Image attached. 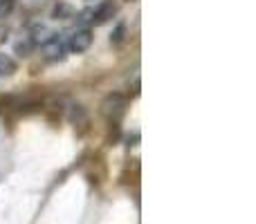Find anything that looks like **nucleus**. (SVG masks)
I'll return each mask as SVG.
<instances>
[{
    "label": "nucleus",
    "instance_id": "11",
    "mask_svg": "<svg viewBox=\"0 0 256 224\" xmlns=\"http://www.w3.org/2000/svg\"><path fill=\"white\" fill-rule=\"evenodd\" d=\"M76 20H79V25H88V22H92V9H86V11H81L79 16H76Z\"/></svg>",
    "mask_w": 256,
    "mask_h": 224
},
{
    "label": "nucleus",
    "instance_id": "2",
    "mask_svg": "<svg viewBox=\"0 0 256 224\" xmlns=\"http://www.w3.org/2000/svg\"><path fill=\"white\" fill-rule=\"evenodd\" d=\"M63 56H66V40L58 34H52L43 43V58L50 63H56V61H63Z\"/></svg>",
    "mask_w": 256,
    "mask_h": 224
},
{
    "label": "nucleus",
    "instance_id": "3",
    "mask_svg": "<svg viewBox=\"0 0 256 224\" xmlns=\"http://www.w3.org/2000/svg\"><path fill=\"white\" fill-rule=\"evenodd\" d=\"M90 45H92V31H90L88 27H79V29H74L72 36H70V40H68V47H70L74 54L88 52Z\"/></svg>",
    "mask_w": 256,
    "mask_h": 224
},
{
    "label": "nucleus",
    "instance_id": "12",
    "mask_svg": "<svg viewBox=\"0 0 256 224\" xmlns=\"http://www.w3.org/2000/svg\"><path fill=\"white\" fill-rule=\"evenodd\" d=\"M14 7V0H0V18H4Z\"/></svg>",
    "mask_w": 256,
    "mask_h": 224
},
{
    "label": "nucleus",
    "instance_id": "10",
    "mask_svg": "<svg viewBox=\"0 0 256 224\" xmlns=\"http://www.w3.org/2000/svg\"><path fill=\"white\" fill-rule=\"evenodd\" d=\"M70 11H72V9H70V4H66V2H58L56 7H54V13H52V16L58 20V18H68V16H70Z\"/></svg>",
    "mask_w": 256,
    "mask_h": 224
},
{
    "label": "nucleus",
    "instance_id": "7",
    "mask_svg": "<svg viewBox=\"0 0 256 224\" xmlns=\"http://www.w3.org/2000/svg\"><path fill=\"white\" fill-rule=\"evenodd\" d=\"M34 47H36V45L30 40V36H25V38H20L16 45H14V52H16L18 56H30Z\"/></svg>",
    "mask_w": 256,
    "mask_h": 224
},
{
    "label": "nucleus",
    "instance_id": "8",
    "mask_svg": "<svg viewBox=\"0 0 256 224\" xmlns=\"http://www.w3.org/2000/svg\"><path fill=\"white\" fill-rule=\"evenodd\" d=\"M50 36H52V34H50V31L45 29L43 25H40V27H34V31H32V36H30V40H32L34 45H38V43H45Z\"/></svg>",
    "mask_w": 256,
    "mask_h": 224
},
{
    "label": "nucleus",
    "instance_id": "5",
    "mask_svg": "<svg viewBox=\"0 0 256 224\" xmlns=\"http://www.w3.org/2000/svg\"><path fill=\"white\" fill-rule=\"evenodd\" d=\"M70 123L74 128L76 126H86V123H88V112H86L84 106H79V103H76V106L70 108Z\"/></svg>",
    "mask_w": 256,
    "mask_h": 224
},
{
    "label": "nucleus",
    "instance_id": "13",
    "mask_svg": "<svg viewBox=\"0 0 256 224\" xmlns=\"http://www.w3.org/2000/svg\"><path fill=\"white\" fill-rule=\"evenodd\" d=\"M7 34H9V29L4 25H0V43H4V38H7Z\"/></svg>",
    "mask_w": 256,
    "mask_h": 224
},
{
    "label": "nucleus",
    "instance_id": "4",
    "mask_svg": "<svg viewBox=\"0 0 256 224\" xmlns=\"http://www.w3.org/2000/svg\"><path fill=\"white\" fill-rule=\"evenodd\" d=\"M115 13H117V4L112 2V0H104L99 7L92 9V22L94 25H106Z\"/></svg>",
    "mask_w": 256,
    "mask_h": 224
},
{
    "label": "nucleus",
    "instance_id": "9",
    "mask_svg": "<svg viewBox=\"0 0 256 224\" xmlns=\"http://www.w3.org/2000/svg\"><path fill=\"white\" fill-rule=\"evenodd\" d=\"M124 38H126V25L124 22H120V25L112 29V34H110V43L112 45H122L124 43Z\"/></svg>",
    "mask_w": 256,
    "mask_h": 224
},
{
    "label": "nucleus",
    "instance_id": "6",
    "mask_svg": "<svg viewBox=\"0 0 256 224\" xmlns=\"http://www.w3.org/2000/svg\"><path fill=\"white\" fill-rule=\"evenodd\" d=\"M16 70H18L16 61L9 54L0 52V76H12V74H16Z\"/></svg>",
    "mask_w": 256,
    "mask_h": 224
},
{
    "label": "nucleus",
    "instance_id": "1",
    "mask_svg": "<svg viewBox=\"0 0 256 224\" xmlns=\"http://www.w3.org/2000/svg\"><path fill=\"white\" fill-rule=\"evenodd\" d=\"M124 112H126V97L122 92H110L102 101V114L108 117L110 121H117Z\"/></svg>",
    "mask_w": 256,
    "mask_h": 224
}]
</instances>
